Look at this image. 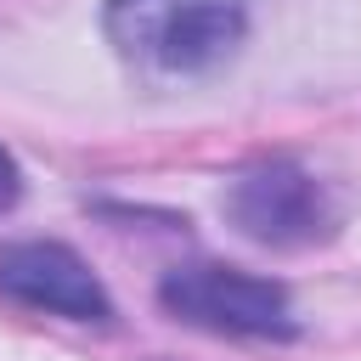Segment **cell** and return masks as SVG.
<instances>
[{"label":"cell","instance_id":"1","mask_svg":"<svg viewBox=\"0 0 361 361\" xmlns=\"http://www.w3.org/2000/svg\"><path fill=\"white\" fill-rule=\"evenodd\" d=\"M243 0H107V39L124 62L186 79L220 68L243 45Z\"/></svg>","mask_w":361,"mask_h":361},{"label":"cell","instance_id":"5","mask_svg":"<svg viewBox=\"0 0 361 361\" xmlns=\"http://www.w3.org/2000/svg\"><path fill=\"white\" fill-rule=\"evenodd\" d=\"M17 192H23V175H17V158L0 147V214L17 203Z\"/></svg>","mask_w":361,"mask_h":361},{"label":"cell","instance_id":"4","mask_svg":"<svg viewBox=\"0 0 361 361\" xmlns=\"http://www.w3.org/2000/svg\"><path fill=\"white\" fill-rule=\"evenodd\" d=\"M0 293H11L28 310H51V316H73V322H107L113 316V299L96 282V271L62 243L0 248Z\"/></svg>","mask_w":361,"mask_h":361},{"label":"cell","instance_id":"3","mask_svg":"<svg viewBox=\"0 0 361 361\" xmlns=\"http://www.w3.org/2000/svg\"><path fill=\"white\" fill-rule=\"evenodd\" d=\"M226 214L237 220V231H248L254 243H271V248L316 243L327 231V203H322L316 180L293 164H259V169L237 175L226 192Z\"/></svg>","mask_w":361,"mask_h":361},{"label":"cell","instance_id":"2","mask_svg":"<svg viewBox=\"0 0 361 361\" xmlns=\"http://www.w3.org/2000/svg\"><path fill=\"white\" fill-rule=\"evenodd\" d=\"M164 310L214 327V333H248V338H288L293 333V305L282 282L237 271V265H175L158 288Z\"/></svg>","mask_w":361,"mask_h":361}]
</instances>
